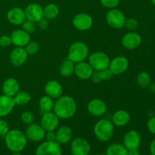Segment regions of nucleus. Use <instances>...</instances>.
Instances as JSON below:
<instances>
[{
    "instance_id": "9b49d317",
    "label": "nucleus",
    "mask_w": 155,
    "mask_h": 155,
    "mask_svg": "<svg viewBox=\"0 0 155 155\" xmlns=\"http://www.w3.org/2000/svg\"><path fill=\"white\" fill-rule=\"evenodd\" d=\"M59 124V117L51 112H45L41 120V127L45 132L54 131Z\"/></svg>"
},
{
    "instance_id": "ea45409f",
    "label": "nucleus",
    "mask_w": 155,
    "mask_h": 155,
    "mask_svg": "<svg viewBox=\"0 0 155 155\" xmlns=\"http://www.w3.org/2000/svg\"><path fill=\"white\" fill-rule=\"evenodd\" d=\"M37 23H38V26H39V27L41 29V30H44L48 29V19H46V18H42L39 21H37Z\"/></svg>"
},
{
    "instance_id": "7c9ffc66",
    "label": "nucleus",
    "mask_w": 155,
    "mask_h": 155,
    "mask_svg": "<svg viewBox=\"0 0 155 155\" xmlns=\"http://www.w3.org/2000/svg\"><path fill=\"white\" fill-rule=\"evenodd\" d=\"M15 104L18 105H24L27 104L30 101V95L27 92H18L13 98Z\"/></svg>"
},
{
    "instance_id": "f257e3e1",
    "label": "nucleus",
    "mask_w": 155,
    "mask_h": 155,
    "mask_svg": "<svg viewBox=\"0 0 155 155\" xmlns=\"http://www.w3.org/2000/svg\"><path fill=\"white\" fill-rule=\"evenodd\" d=\"M54 112L59 118L68 119L74 115L77 110V104L74 98L68 95L61 96L54 104Z\"/></svg>"
},
{
    "instance_id": "a19ab883",
    "label": "nucleus",
    "mask_w": 155,
    "mask_h": 155,
    "mask_svg": "<svg viewBox=\"0 0 155 155\" xmlns=\"http://www.w3.org/2000/svg\"><path fill=\"white\" fill-rule=\"evenodd\" d=\"M147 127L150 133L155 135V117H153L148 120Z\"/></svg>"
},
{
    "instance_id": "1a4fd4ad",
    "label": "nucleus",
    "mask_w": 155,
    "mask_h": 155,
    "mask_svg": "<svg viewBox=\"0 0 155 155\" xmlns=\"http://www.w3.org/2000/svg\"><path fill=\"white\" fill-rule=\"evenodd\" d=\"M45 131L41 125L36 124H32L29 125L25 132V136L27 139H30L32 142H38L42 141L45 136Z\"/></svg>"
},
{
    "instance_id": "b1692460",
    "label": "nucleus",
    "mask_w": 155,
    "mask_h": 155,
    "mask_svg": "<svg viewBox=\"0 0 155 155\" xmlns=\"http://www.w3.org/2000/svg\"><path fill=\"white\" fill-rule=\"evenodd\" d=\"M55 142L59 144L68 143L72 138V130L68 127H60L55 133Z\"/></svg>"
},
{
    "instance_id": "c756f323",
    "label": "nucleus",
    "mask_w": 155,
    "mask_h": 155,
    "mask_svg": "<svg viewBox=\"0 0 155 155\" xmlns=\"http://www.w3.org/2000/svg\"><path fill=\"white\" fill-rule=\"evenodd\" d=\"M54 101H53L52 98L49 97L48 95L42 97L39 100V106L41 109L45 112H49L54 107Z\"/></svg>"
},
{
    "instance_id": "a18cd8bd",
    "label": "nucleus",
    "mask_w": 155,
    "mask_h": 155,
    "mask_svg": "<svg viewBox=\"0 0 155 155\" xmlns=\"http://www.w3.org/2000/svg\"><path fill=\"white\" fill-rule=\"evenodd\" d=\"M150 90L152 92H154V93H155V83H152V84H150Z\"/></svg>"
},
{
    "instance_id": "bb28decb",
    "label": "nucleus",
    "mask_w": 155,
    "mask_h": 155,
    "mask_svg": "<svg viewBox=\"0 0 155 155\" xmlns=\"http://www.w3.org/2000/svg\"><path fill=\"white\" fill-rule=\"evenodd\" d=\"M106 155H128V150L124 145L112 144L106 150Z\"/></svg>"
},
{
    "instance_id": "2eb2a0df",
    "label": "nucleus",
    "mask_w": 155,
    "mask_h": 155,
    "mask_svg": "<svg viewBox=\"0 0 155 155\" xmlns=\"http://www.w3.org/2000/svg\"><path fill=\"white\" fill-rule=\"evenodd\" d=\"M88 110L95 117H101L107 111V105L101 99H92L88 104Z\"/></svg>"
},
{
    "instance_id": "5701e85b",
    "label": "nucleus",
    "mask_w": 155,
    "mask_h": 155,
    "mask_svg": "<svg viewBox=\"0 0 155 155\" xmlns=\"http://www.w3.org/2000/svg\"><path fill=\"white\" fill-rule=\"evenodd\" d=\"M2 91L4 95L14 97L19 91V83L15 79H8L3 83Z\"/></svg>"
},
{
    "instance_id": "473e14b6",
    "label": "nucleus",
    "mask_w": 155,
    "mask_h": 155,
    "mask_svg": "<svg viewBox=\"0 0 155 155\" xmlns=\"http://www.w3.org/2000/svg\"><path fill=\"white\" fill-rule=\"evenodd\" d=\"M23 30L25 32H27V33H33V32L36 31V24H35V22L33 21H30V20H27V21H24V22L22 24Z\"/></svg>"
},
{
    "instance_id": "a211bd4d",
    "label": "nucleus",
    "mask_w": 155,
    "mask_h": 155,
    "mask_svg": "<svg viewBox=\"0 0 155 155\" xmlns=\"http://www.w3.org/2000/svg\"><path fill=\"white\" fill-rule=\"evenodd\" d=\"M28 54L22 47H18L12 50L10 54V61L16 67L21 66L27 61Z\"/></svg>"
},
{
    "instance_id": "4be33fe9",
    "label": "nucleus",
    "mask_w": 155,
    "mask_h": 155,
    "mask_svg": "<svg viewBox=\"0 0 155 155\" xmlns=\"http://www.w3.org/2000/svg\"><path fill=\"white\" fill-rule=\"evenodd\" d=\"M45 92L47 95L52 98H60L62 95V86L55 80H51L47 83L45 86Z\"/></svg>"
},
{
    "instance_id": "6ab92c4d",
    "label": "nucleus",
    "mask_w": 155,
    "mask_h": 155,
    "mask_svg": "<svg viewBox=\"0 0 155 155\" xmlns=\"http://www.w3.org/2000/svg\"><path fill=\"white\" fill-rule=\"evenodd\" d=\"M12 43L18 47L26 46L30 41V36L24 30H15L11 35Z\"/></svg>"
},
{
    "instance_id": "de8ad7c7",
    "label": "nucleus",
    "mask_w": 155,
    "mask_h": 155,
    "mask_svg": "<svg viewBox=\"0 0 155 155\" xmlns=\"http://www.w3.org/2000/svg\"><path fill=\"white\" fill-rule=\"evenodd\" d=\"M151 3H152L153 5L155 7V0H151Z\"/></svg>"
},
{
    "instance_id": "dca6fc26",
    "label": "nucleus",
    "mask_w": 155,
    "mask_h": 155,
    "mask_svg": "<svg viewBox=\"0 0 155 155\" xmlns=\"http://www.w3.org/2000/svg\"><path fill=\"white\" fill-rule=\"evenodd\" d=\"M142 43V37L139 33H129L126 34L122 39V44L127 49H135Z\"/></svg>"
},
{
    "instance_id": "20e7f679",
    "label": "nucleus",
    "mask_w": 155,
    "mask_h": 155,
    "mask_svg": "<svg viewBox=\"0 0 155 155\" xmlns=\"http://www.w3.org/2000/svg\"><path fill=\"white\" fill-rule=\"evenodd\" d=\"M89 54V48L82 42H77L73 44L68 51V59L74 63L84 61Z\"/></svg>"
},
{
    "instance_id": "0eeeda50",
    "label": "nucleus",
    "mask_w": 155,
    "mask_h": 155,
    "mask_svg": "<svg viewBox=\"0 0 155 155\" xmlns=\"http://www.w3.org/2000/svg\"><path fill=\"white\" fill-rule=\"evenodd\" d=\"M107 22L110 27L116 29H120L124 27L126 17L122 12L118 9H111L106 15Z\"/></svg>"
},
{
    "instance_id": "4468645a",
    "label": "nucleus",
    "mask_w": 155,
    "mask_h": 155,
    "mask_svg": "<svg viewBox=\"0 0 155 155\" xmlns=\"http://www.w3.org/2000/svg\"><path fill=\"white\" fill-rule=\"evenodd\" d=\"M24 12H25L26 18L33 22H37L41 18H43V8L40 5L36 3L29 5L26 8Z\"/></svg>"
},
{
    "instance_id": "393cba45",
    "label": "nucleus",
    "mask_w": 155,
    "mask_h": 155,
    "mask_svg": "<svg viewBox=\"0 0 155 155\" xmlns=\"http://www.w3.org/2000/svg\"><path fill=\"white\" fill-rule=\"evenodd\" d=\"M130 120V115L127 111L120 110L115 112L112 117V123L117 127H124Z\"/></svg>"
},
{
    "instance_id": "412c9836",
    "label": "nucleus",
    "mask_w": 155,
    "mask_h": 155,
    "mask_svg": "<svg viewBox=\"0 0 155 155\" xmlns=\"http://www.w3.org/2000/svg\"><path fill=\"white\" fill-rule=\"evenodd\" d=\"M15 103L12 97L3 95H0V117L8 115L13 110Z\"/></svg>"
},
{
    "instance_id": "c85d7f7f",
    "label": "nucleus",
    "mask_w": 155,
    "mask_h": 155,
    "mask_svg": "<svg viewBox=\"0 0 155 155\" xmlns=\"http://www.w3.org/2000/svg\"><path fill=\"white\" fill-rule=\"evenodd\" d=\"M74 69H75V65L74 62L67 58L61 65L60 73L64 77H68L74 74Z\"/></svg>"
},
{
    "instance_id": "ddd939ff",
    "label": "nucleus",
    "mask_w": 155,
    "mask_h": 155,
    "mask_svg": "<svg viewBox=\"0 0 155 155\" xmlns=\"http://www.w3.org/2000/svg\"><path fill=\"white\" fill-rule=\"evenodd\" d=\"M128 67L129 61L127 58L119 56L110 62L108 68L113 74H121L127 71Z\"/></svg>"
},
{
    "instance_id": "09e8293b",
    "label": "nucleus",
    "mask_w": 155,
    "mask_h": 155,
    "mask_svg": "<svg viewBox=\"0 0 155 155\" xmlns=\"http://www.w3.org/2000/svg\"><path fill=\"white\" fill-rule=\"evenodd\" d=\"M96 155H106V154H96Z\"/></svg>"
},
{
    "instance_id": "cd10ccee",
    "label": "nucleus",
    "mask_w": 155,
    "mask_h": 155,
    "mask_svg": "<svg viewBox=\"0 0 155 155\" xmlns=\"http://www.w3.org/2000/svg\"><path fill=\"white\" fill-rule=\"evenodd\" d=\"M59 14V8L54 3L47 5L43 9V17L48 20L54 19Z\"/></svg>"
},
{
    "instance_id": "f8f14e48",
    "label": "nucleus",
    "mask_w": 155,
    "mask_h": 155,
    "mask_svg": "<svg viewBox=\"0 0 155 155\" xmlns=\"http://www.w3.org/2000/svg\"><path fill=\"white\" fill-rule=\"evenodd\" d=\"M124 145L127 150L138 149L141 145V136L138 132L130 130L124 137Z\"/></svg>"
},
{
    "instance_id": "e433bc0d",
    "label": "nucleus",
    "mask_w": 155,
    "mask_h": 155,
    "mask_svg": "<svg viewBox=\"0 0 155 155\" xmlns=\"http://www.w3.org/2000/svg\"><path fill=\"white\" fill-rule=\"evenodd\" d=\"M9 131V126L4 120H0V136H5Z\"/></svg>"
},
{
    "instance_id": "2f4dec72",
    "label": "nucleus",
    "mask_w": 155,
    "mask_h": 155,
    "mask_svg": "<svg viewBox=\"0 0 155 155\" xmlns=\"http://www.w3.org/2000/svg\"><path fill=\"white\" fill-rule=\"evenodd\" d=\"M151 76L147 72H142L138 75L137 83L139 86L142 88H146L151 84Z\"/></svg>"
},
{
    "instance_id": "4c0bfd02",
    "label": "nucleus",
    "mask_w": 155,
    "mask_h": 155,
    "mask_svg": "<svg viewBox=\"0 0 155 155\" xmlns=\"http://www.w3.org/2000/svg\"><path fill=\"white\" fill-rule=\"evenodd\" d=\"M100 2L104 7L114 8L118 5L120 0H100Z\"/></svg>"
},
{
    "instance_id": "79ce46f5",
    "label": "nucleus",
    "mask_w": 155,
    "mask_h": 155,
    "mask_svg": "<svg viewBox=\"0 0 155 155\" xmlns=\"http://www.w3.org/2000/svg\"><path fill=\"white\" fill-rule=\"evenodd\" d=\"M45 139L46 141L48 142H55V133H54V131H49L47 132V133H45Z\"/></svg>"
},
{
    "instance_id": "49530a36",
    "label": "nucleus",
    "mask_w": 155,
    "mask_h": 155,
    "mask_svg": "<svg viewBox=\"0 0 155 155\" xmlns=\"http://www.w3.org/2000/svg\"><path fill=\"white\" fill-rule=\"evenodd\" d=\"M12 155H22V154H21V152H19V151H17V152H13Z\"/></svg>"
},
{
    "instance_id": "37998d69",
    "label": "nucleus",
    "mask_w": 155,
    "mask_h": 155,
    "mask_svg": "<svg viewBox=\"0 0 155 155\" xmlns=\"http://www.w3.org/2000/svg\"><path fill=\"white\" fill-rule=\"evenodd\" d=\"M149 150L151 155H155V139H154L150 144Z\"/></svg>"
},
{
    "instance_id": "7ed1b4c3",
    "label": "nucleus",
    "mask_w": 155,
    "mask_h": 155,
    "mask_svg": "<svg viewBox=\"0 0 155 155\" xmlns=\"http://www.w3.org/2000/svg\"><path fill=\"white\" fill-rule=\"evenodd\" d=\"M114 124L107 119L100 120L94 127V133L97 139L103 142H108L114 135Z\"/></svg>"
},
{
    "instance_id": "f3484780",
    "label": "nucleus",
    "mask_w": 155,
    "mask_h": 155,
    "mask_svg": "<svg viewBox=\"0 0 155 155\" xmlns=\"http://www.w3.org/2000/svg\"><path fill=\"white\" fill-rule=\"evenodd\" d=\"M7 18L14 25H21L26 20L25 12L21 8H13L8 12Z\"/></svg>"
},
{
    "instance_id": "aec40b11",
    "label": "nucleus",
    "mask_w": 155,
    "mask_h": 155,
    "mask_svg": "<svg viewBox=\"0 0 155 155\" xmlns=\"http://www.w3.org/2000/svg\"><path fill=\"white\" fill-rule=\"evenodd\" d=\"M93 68L89 64L86 62L81 61L75 65L74 73L81 80H88L91 78L93 74Z\"/></svg>"
},
{
    "instance_id": "c9c22d12",
    "label": "nucleus",
    "mask_w": 155,
    "mask_h": 155,
    "mask_svg": "<svg viewBox=\"0 0 155 155\" xmlns=\"http://www.w3.org/2000/svg\"><path fill=\"white\" fill-rule=\"evenodd\" d=\"M126 27L130 30H135L138 28L139 27V22L136 19L133 18H130L128 19H126L125 24H124Z\"/></svg>"
},
{
    "instance_id": "58836bf2",
    "label": "nucleus",
    "mask_w": 155,
    "mask_h": 155,
    "mask_svg": "<svg viewBox=\"0 0 155 155\" xmlns=\"http://www.w3.org/2000/svg\"><path fill=\"white\" fill-rule=\"evenodd\" d=\"M11 43H12V39H11L10 36L4 35V36L0 37V46L7 47L9 46Z\"/></svg>"
},
{
    "instance_id": "f03ea898",
    "label": "nucleus",
    "mask_w": 155,
    "mask_h": 155,
    "mask_svg": "<svg viewBox=\"0 0 155 155\" xmlns=\"http://www.w3.org/2000/svg\"><path fill=\"white\" fill-rule=\"evenodd\" d=\"M5 141L7 148L12 152H21L25 148L27 143V139L25 134L18 130L8 132L5 136Z\"/></svg>"
},
{
    "instance_id": "a878e982",
    "label": "nucleus",
    "mask_w": 155,
    "mask_h": 155,
    "mask_svg": "<svg viewBox=\"0 0 155 155\" xmlns=\"http://www.w3.org/2000/svg\"><path fill=\"white\" fill-rule=\"evenodd\" d=\"M113 76L111 71H110V69H105L103 70V71H93V74H92V81L95 83H98L99 82H101V80H108Z\"/></svg>"
},
{
    "instance_id": "6e6552de",
    "label": "nucleus",
    "mask_w": 155,
    "mask_h": 155,
    "mask_svg": "<svg viewBox=\"0 0 155 155\" xmlns=\"http://www.w3.org/2000/svg\"><path fill=\"white\" fill-rule=\"evenodd\" d=\"M90 151V145L83 138H77L71 143V152L73 155H89Z\"/></svg>"
},
{
    "instance_id": "9d476101",
    "label": "nucleus",
    "mask_w": 155,
    "mask_h": 155,
    "mask_svg": "<svg viewBox=\"0 0 155 155\" xmlns=\"http://www.w3.org/2000/svg\"><path fill=\"white\" fill-rule=\"evenodd\" d=\"M92 17L86 13H80L76 15L73 19V24L77 30L85 31L92 27Z\"/></svg>"
},
{
    "instance_id": "c03bdc74",
    "label": "nucleus",
    "mask_w": 155,
    "mask_h": 155,
    "mask_svg": "<svg viewBox=\"0 0 155 155\" xmlns=\"http://www.w3.org/2000/svg\"><path fill=\"white\" fill-rule=\"evenodd\" d=\"M128 155H139V152L138 149L128 150Z\"/></svg>"
},
{
    "instance_id": "72a5a7b5",
    "label": "nucleus",
    "mask_w": 155,
    "mask_h": 155,
    "mask_svg": "<svg viewBox=\"0 0 155 155\" xmlns=\"http://www.w3.org/2000/svg\"><path fill=\"white\" fill-rule=\"evenodd\" d=\"M39 49V45L36 42H29L26 45V51L28 54H34L38 52Z\"/></svg>"
},
{
    "instance_id": "39448f33",
    "label": "nucleus",
    "mask_w": 155,
    "mask_h": 155,
    "mask_svg": "<svg viewBox=\"0 0 155 155\" xmlns=\"http://www.w3.org/2000/svg\"><path fill=\"white\" fill-rule=\"evenodd\" d=\"M89 64L95 71H103L107 69L110 64L108 56L104 52H95L90 54L89 58Z\"/></svg>"
},
{
    "instance_id": "423d86ee",
    "label": "nucleus",
    "mask_w": 155,
    "mask_h": 155,
    "mask_svg": "<svg viewBox=\"0 0 155 155\" xmlns=\"http://www.w3.org/2000/svg\"><path fill=\"white\" fill-rule=\"evenodd\" d=\"M36 155H62L61 148L57 142L46 141L38 146Z\"/></svg>"
},
{
    "instance_id": "f704fd0d",
    "label": "nucleus",
    "mask_w": 155,
    "mask_h": 155,
    "mask_svg": "<svg viewBox=\"0 0 155 155\" xmlns=\"http://www.w3.org/2000/svg\"><path fill=\"white\" fill-rule=\"evenodd\" d=\"M21 118L22 122H24L25 124H27V125H30L34 121V115L30 111H24L21 114Z\"/></svg>"
}]
</instances>
